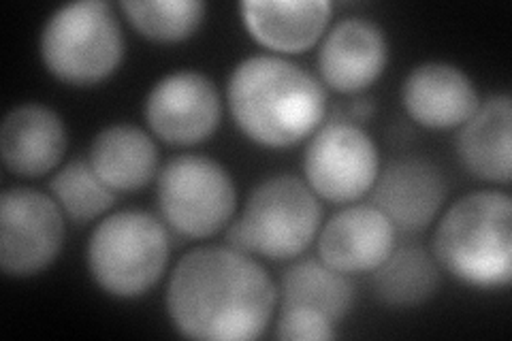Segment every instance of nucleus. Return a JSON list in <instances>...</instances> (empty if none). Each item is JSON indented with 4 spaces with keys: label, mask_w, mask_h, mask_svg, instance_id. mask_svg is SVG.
<instances>
[{
    "label": "nucleus",
    "mask_w": 512,
    "mask_h": 341,
    "mask_svg": "<svg viewBox=\"0 0 512 341\" xmlns=\"http://www.w3.org/2000/svg\"><path fill=\"white\" fill-rule=\"evenodd\" d=\"M222 118L214 81L199 71H175L156 81L146 99L150 131L171 145H197L210 139Z\"/></svg>",
    "instance_id": "nucleus-10"
},
{
    "label": "nucleus",
    "mask_w": 512,
    "mask_h": 341,
    "mask_svg": "<svg viewBox=\"0 0 512 341\" xmlns=\"http://www.w3.org/2000/svg\"><path fill=\"white\" fill-rule=\"evenodd\" d=\"M323 209L314 190L295 175H274L256 186L235 220L242 252L269 261H291L310 248Z\"/></svg>",
    "instance_id": "nucleus-6"
},
{
    "label": "nucleus",
    "mask_w": 512,
    "mask_h": 341,
    "mask_svg": "<svg viewBox=\"0 0 512 341\" xmlns=\"http://www.w3.org/2000/svg\"><path fill=\"white\" fill-rule=\"evenodd\" d=\"M64 211L50 194L26 186L0 197V269L32 278L50 267L64 246Z\"/></svg>",
    "instance_id": "nucleus-9"
},
{
    "label": "nucleus",
    "mask_w": 512,
    "mask_h": 341,
    "mask_svg": "<svg viewBox=\"0 0 512 341\" xmlns=\"http://www.w3.org/2000/svg\"><path fill=\"white\" fill-rule=\"evenodd\" d=\"M67 152V128L50 107L26 103L13 107L0 126L3 165L20 177L54 171Z\"/></svg>",
    "instance_id": "nucleus-15"
},
{
    "label": "nucleus",
    "mask_w": 512,
    "mask_h": 341,
    "mask_svg": "<svg viewBox=\"0 0 512 341\" xmlns=\"http://www.w3.org/2000/svg\"><path fill=\"white\" fill-rule=\"evenodd\" d=\"M389 62L384 30L363 18H346L335 24L320 43L318 71L325 84L342 94L370 88Z\"/></svg>",
    "instance_id": "nucleus-11"
},
{
    "label": "nucleus",
    "mask_w": 512,
    "mask_h": 341,
    "mask_svg": "<svg viewBox=\"0 0 512 341\" xmlns=\"http://www.w3.org/2000/svg\"><path fill=\"white\" fill-rule=\"evenodd\" d=\"M242 20L254 41L282 54L310 50L331 22L329 0H246Z\"/></svg>",
    "instance_id": "nucleus-16"
},
{
    "label": "nucleus",
    "mask_w": 512,
    "mask_h": 341,
    "mask_svg": "<svg viewBox=\"0 0 512 341\" xmlns=\"http://www.w3.org/2000/svg\"><path fill=\"white\" fill-rule=\"evenodd\" d=\"M276 337L282 341H329L335 339V324L310 307H282Z\"/></svg>",
    "instance_id": "nucleus-23"
},
{
    "label": "nucleus",
    "mask_w": 512,
    "mask_h": 341,
    "mask_svg": "<svg viewBox=\"0 0 512 341\" xmlns=\"http://www.w3.org/2000/svg\"><path fill=\"white\" fill-rule=\"evenodd\" d=\"M440 265L416 243L395 248L387 261L372 271V288L380 303L389 307H416L436 295Z\"/></svg>",
    "instance_id": "nucleus-20"
},
{
    "label": "nucleus",
    "mask_w": 512,
    "mask_h": 341,
    "mask_svg": "<svg viewBox=\"0 0 512 341\" xmlns=\"http://www.w3.org/2000/svg\"><path fill=\"white\" fill-rule=\"evenodd\" d=\"M158 160L154 139L133 124L103 128L88 152L90 167L116 194L146 188L158 173Z\"/></svg>",
    "instance_id": "nucleus-18"
},
{
    "label": "nucleus",
    "mask_w": 512,
    "mask_h": 341,
    "mask_svg": "<svg viewBox=\"0 0 512 341\" xmlns=\"http://www.w3.org/2000/svg\"><path fill=\"white\" fill-rule=\"evenodd\" d=\"M395 237V226L376 205H350L323 226L318 254L340 273H372L395 250Z\"/></svg>",
    "instance_id": "nucleus-12"
},
{
    "label": "nucleus",
    "mask_w": 512,
    "mask_h": 341,
    "mask_svg": "<svg viewBox=\"0 0 512 341\" xmlns=\"http://www.w3.org/2000/svg\"><path fill=\"white\" fill-rule=\"evenodd\" d=\"M303 173L318 199L355 203L376 184L378 148L357 122L331 118L312 135L303 156Z\"/></svg>",
    "instance_id": "nucleus-8"
},
{
    "label": "nucleus",
    "mask_w": 512,
    "mask_h": 341,
    "mask_svg": "<svg viewBox=\"0 0 512 341\" xmlns=\"http://www.w3.org/2000/svg\"><path fill=\"white\" fill-rule=\"evenodd\" d=\"M231 116L250 141L291 148L312 137L327 116V92L299 64L276 56H250L231 73Z\"/></svg>",
    "instance_id": "nucleus-2"
},
{
    "label": "nucleus",
    "mask_w": 512,
    "mask_h": 341,
    "mask_svg": "<svg viewBox=\"0 0 512 341\" xmlns=\"http://www.w3.org/2000/svg\"><path fill=\"white\" fill-rule=\"evenodd\" d=\"M372 199L395 231L421 233L436 220L446 199V182L425 158H399L380 171Z\"/></svg>",
    "instance_id": "nucleus-13"
},
{
    "label": "nucleus",
    "mask_w": 512,
    "mask_h": 341,
    "mask_svg": "<svg viewBox=\"0 0 512 341\" xmlns=\"http://www.w3.org/2000/svg\"><path fill=\"white\" fill-rule=\"evenodd\" d=\"M128 22L156 43H178L195 35L207 7L199 0H124Z\"/></svg>",
    "instance_id": "nucleus-21"
},
{
    "label": "nucleus",
    "mask_w": 512,
    "mask_h": 341,
    "mask_svg": "<svg viewBox=\"0 0 512 341\" xmlns=\"http://www.w3.org/2000/svg\"><path fill=\"white\" fill-rule=\"evenodd\" d=\"M461 165L474 177L493 184H510L512 177V101L493 94L480 101L474 116L457 137Z\"/></svg>",
    "instance_id": "nucleus-17"
},
{
    "label": "nucleus",
    "mask_w": 512,
    "mask_h": 341,
    "mask_svg": "<svg viewBox=\"0 0 512 341\" xmlns=\"http://www.w3.org/2000/svg\"><path fill=\"white\" fill-rule=\"evenodd\" d=\"M436 263L474 288H506L512 280V201L478 190L442 216L434 235Z\"/></svg>",
    "instance_id": "nucleus-3"
},
{
    "label": "nucleus",
    "mask_w": 512,
    "mask_h": 341,
    "mask_svg": "<svg viewBox=\"0 0 512 341\" xmlns=\"http://www.w3.org/2000/svg\"><path fill=\"white\" fill-rule=\"evenodd\" d=\"M374 113V105H372V101H367V99H359V101H355L352 103V107L348 109V118L346 120H350V122H355V120H367Z\"/></svg>",
    "instance_id": "nucleus-24"
},
{
    "label": "nucleus",
    "mask_w": 512,
    "mask_h": 341,
    "mask_svg": "<svg viewBox=\"0 0 512 341\" xmlns=\"http://www.w3.org/2000/svg\"><path fill=\"white\" fill-rule=\"evenodd\" d=\"M45 69L71 86H94L124 58V32L109 3L82 0L56 9L41 32Z\"/></svg>",
    "instance_id": "nucleus-5"
},
{
    "label": "nucleus",
    "mask_w": 512,
    "mask_h": 341,
    "mask_svg": "<svg viewBox=\"0 0 512 341\" xmlns=\"http://www.w3.org/2000/svg\"><path fill=\"white\" fill-rule=\"evenodd\" d=\"M278 307V288L252 254L229 246L190 250L167 286V312L188 339H259Z\"/></svg>",
    "instance_id": "nucleus-1"
},
{
    "label": "nucleus",
    "mask_w": 512,
    "mask_h": 341,
    "mask_svg": "<svg viewBox=\"0 0 512 341\" xmlns=\"http://www.w3.org/2000/svg\"><path fill=\"white\" fill-rule=\"evenodd\" d=\"M158 209L167 226L190 239L220 233L235 214L233 177L218 160L184 154L158 173Z\"/></svg>",
    "instance_id": "nucleus-7"
},
{
    "label": "nucleus",
    "mask_w": 512,
    "mask_h": 341,
    "mask_svg": "<svg viewBox=\"0 0 512 341\" xmlns=\"http://www.w3.org/2000/svg\"><path fill=\"white\" fill-rule=\"evenodd\" d=\"M278 299L282 307H310L338 324L352 310L355 286L346 273L335 271L320 258H303L284 271Z\"/></svg>",
    "instance_id": "nucleus-19"
},
{
    "label": "nucleus",
    "mask_w": 512,
    "mask_h": 341,
    "mask_svg": "<svg viewBox=\"0 0 512 341\" xmlns=\"http://www.w3.org/2000/svg\"><path fill=\"white\" fill-rule=\"evenodd\" d=\"M52 197L73 222H90L103 216L116 203V192L107 188L88 160L64 165L50 182Z\"/></svg>",
    "instance_id": "nucleus-22"
},
{
    "label": "nucleus",
    "mask_w": 512,
    "mask_h": 341,
    "mask_svg": "<svg viewBox=\"0 0 512 341\" xmlns=\"http://www.w3.org/2000/svg\"><path fill=\"white\" fill-rule=\"evenodd\" d=\"M167 226L148 211L124 209L103 218L88 241V269L103 292L137 299L150 292L169 263Z\"/></svg>",
    "instance_id": "nucleus-4"
},
{
    "label": "nucleus",
    "mask_w": 512,
    "mask_h": 341,
    "mask_svg": "<svg viewBox=\"0 0 512 341\" xmlns=\"http://www.w3.org/2000/svg\"><path fill=\"white\" fill-rule=\"evenodd\" d=\"M408 116L431 131L466 124L480 105L474 81L448 62H425L414 67L402 86Z\"/></svg>",
    "instance_id": "nucleus-14"
}]
</instances>
